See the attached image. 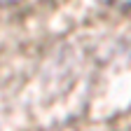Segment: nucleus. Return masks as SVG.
I'll list each match as a JSON object with an SVG mask.
<instances>
[{"label":"nucleus","instance_id":"f03ea898","mask_svg":"<svg viewBox=\"0 0 131 131\" xmlns=\"http://www.w3.org/2000/svg\"><path fill=\"white\" fill-rule=\"evenodd\" d=\"M19 0H0V7H7V5H16Z\"/></svg>","mask_w":131,"mask_h":131},{"label":"nucleus","instance_id":"f257e3e1","mask_svg":"<svg viewBox=\"0 0 131 131\" xmlns=\"http://www.w3.org/2000/svg\"><path fill=\"white\" fill-rule=\"evenodd\" d=\"M105 3H110L115 7H131V0H105Z\"/></svg>","mask_w":131,"mask_h":131}]
</instances>
